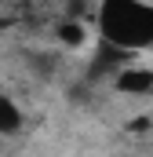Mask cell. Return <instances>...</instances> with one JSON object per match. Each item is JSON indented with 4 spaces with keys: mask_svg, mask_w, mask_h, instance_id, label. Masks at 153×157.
I'll return each mask as SVG.
<instances>
[{
    "mask_svg": "<svg viewBox=\"0 0 153 157\" xmlns=\"http://www.w3.org/2000/svg\"><path fill=\"white\" fill-rule=\"evenodd\" d=\"M102 33L117 48H146V44H153V4L106 0L102 4Z\"/></svg>",
    "mask_w": 153,
    "mask_h": 157,
    "instance_id": "1",
    "label": "cell"
},
{
    "mask_svg": "<svg viewBox=\"0 0 153 157\" xmlns=\"http://www.w3.org/2000/svg\"><path fill=\"white\" fill-rule=\"evenodd\" d=\"M117 91H124V95H150L153 91V70H142V66L120 70L117 73Z\"/></svg>",
    "mask_w": 153,
    "mask_h": 157,
    "instance_id": "2",
    "label": "cell"
},
{
    "mask_svg": "<svg viewBox=\"0 0 153 157\" xmlns=\"http://www.w3.org/2000/svg\"><path fill=\"white\" fill-rule=\"evenodd\" d=\"M18 128H22V110L7 95H0V135H15Z\"/></svg>",
    "mask_w": 153,
    "mask_h": 157,
    "instance_id": "3",
    "label": "cell"
},
{
    "mask_svg": "<svg viewBox=\"0 0 153 157\" xmlns=\"http://www.w3.org/2000/svg\"><path fill=\"white\" fill-rule=\"evenodd\" d=\"M58 37L66 40V44H84V26H76V22H66V26H58Z\"/></svg>",
    "mask_w": 153,
    "mask_h": 157,
    "instance_id": "4",
    "label": "cell"
}]
</instances>
